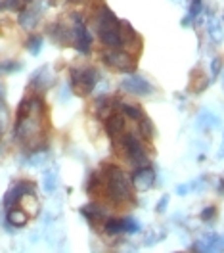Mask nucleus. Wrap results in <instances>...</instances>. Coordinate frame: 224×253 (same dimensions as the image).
Instances as JSON below:
<instances>
[{
    "instance_id": "obj_8",
    "label": "nucleus",
    "mask_w": 224,
    "mask_h": 253,
    "mask_svg": "<svg viewBox=\"0 0 224 253\" xmlns=\"http://www.w3.org/2000/svg\"><path fill=\"white\" fill-rule=\"evenodd\" d=\"M121 88L128 94L134 96H151L155 92L153 84L148 79H144L142 75H138V73H130L128 77H125L123 83H121Z\"/></svg>"
},
{
    "instance_id": "obj_11",
    "label": "nucleus",
    "mask_w": 224,
    "mask_h": 253,
    "mask_svg": "<svg viewBox=\"0 0 224 253\" xmlns=\"http://www.w3.org/2000/svg\"><path fill=\"white\" fill-rule=\"evenodd\" d=\"M46 33H48V37L52 39V42H56V44H60V46H69L71 41H73L71 27L65 25L64 21H54V23H50Z\"/></svg>"
},
{
    "instance_id": "obj_5",
    "label": "nucleus",
    "mask_w": 224,
    "mask_h": 253,
    "mask_svg": "<svg viewBox=\"0 0 224 253\" xmlns=\"http://www.w3.org/2000/svg\"><path fill=\"white\" fill-rule=\"evenodd\" d=\"M96 83H98V71L94 67H90V65L73 67L69 71V84H71V90L77 96L92 94Z\"/></svg>"
},
{
    "instance_id": "obj_18",
    "label": "nucleus",
    "mask_w": 224,
    "mask_h": 253,
    "mask_svg": "<svg viewBox=\"0 0 224 253\" xmlns=\"http://www.w3.org/2000/svg\"><path fill=\"white\" fill-rule=\"evenodd\" d=\"M29 221V213L27 211H23V209H17V207H10V211H8V222L12 224V226H25Z\"/></svg>"
},
{
    "instance_id": "obj_7",
    "label": "nucleus",
    "mask_w": 224,
    "mask_h": 253,
    "mask_svg": "<svg viewBox=\"0 0 224 253\" xmlns=\"http://www.w3.org/2000/svg\"><path fill=\"white\" fill-rule=\"evenodd\" d=\"M71 33H73V41L71 44L79 50L80 54H90L92 50V35L88 33V27L84 23V19L80 14H73L71 16Z\"/></svg>"
},
{
    "instance_id": "obj_20",
    "label": "nucleus",
    "mask_w": 224,
    "mask_h": 253,
    "mask_svg": "<svg viewBox=\"0 0 224 253\" xmlns=\"http://www.w3.org/2000/svg\"><path fill=\"white\" fill-rule=\"evenodd\" d=\"M219 125V117L211 111H203L199 117H197V128L199 130H205V128H215Z\"/></svg>"
},
{
    "instance_id": "obj_16",
    "label": "nucleus",
    "mask_w": 224,
    "mask_h": 253,
    "mask_svg": "<svg viewBox=\"0 0 224 253\" xmlns=\"http://www.w3.org/2000/svg\"><path fill=\"white\" fill-rule=\"evenodd\" d=\"M117 108L121 110L123 115H127L128 119H132L134 123H140L142 119H144V111L140 110L138 106H134V104H127V102H117Z\"/></svg>"
},
{
    "instance_id": "obj_3",
    "label": "nucleus",
    "mask_w": 224,
    "mask_h": 253,
    "mask_svg": "<svg viewBox=\"0 0 224 253\" xmlns=\"http://www.w3.org/2000/svg\"><path fill=\"white\" fill-rule=\"evenodd\" d=\"M98 39L104 46L121 48L123 46V21L113 14L112 8L100 6L96 16Z\"/></svg>"
},
{
    "instance_id": "obj_26",
    "label": "nucleus",
    "mask_w": 224,
    "mask_h": 253,
    "mask_svg": "<svg viewBox=\"0 0 224 253\" xmlns=\"http://www.w3.org/2000/svg\"><path fill=\"white\" fill-rule=\"evenodd\" d=\"M215 215H217V209H215V207H205V209L201 211V219H203V221H211Z\"/></svg>"
},
{
    "instance_id": "obj_31",
    "label": "nucleus",
    "mask_w": 224,
    "mask_h": 253,
    "mask_svg": "<svg viewBox=\"0 0 224 253\" xmlns=\"http://www.w3.org/2000/svg\"><path fill=\"white\" fill-rule=\"evenodd\" d=\"M0 8H2V2H0Z\"/></svg>"
},
{
    "instance_id": "obj_19",
    "label": "nucleus",
    "mask_w": 224,
    "mask_h": 253,
    "mask_svg": "<svg viewBox=\"0 0 224 253\" xmlns=\"http://www.w3.org/2000/svg\"><path fill=\"white\" fill-rule=\"evenodd\" d=\"M80 213H82L88 221H96V219H104V217H106L104 207L98 206V204H86V206H82L80 207Z\"/></svg>"
},
{
    "instance_id": "obj_22",
    "label": "nucleus",
    "mask_w": 224,
    "mask_h": 253,
    "mask_svg": "<svg viewBox=\"0 0 224 253\" xmlns=\"http://www.w3.org/2000/svg\"><path fill=\"white\" fill-rule=\"evenodd\" d=\"M27 50L31 52L33 56L40 54V50H42V37L40 35H29V39H27Z\"/></svg>"
},
{
    "instance_id": "obj_28",
    "label": "nucleus",
    "mask_w": 224,
    "mask_h": 253,
    "mask_svg": "<svg viewBox=\"0 0 224 253\" xmlns=\"http://www.w3.org/2000/svg\"><path fill=\"white\" fill-rule=\"evenodd\" d=\"M4 98H6V88H4V83L0 81V102H4Z\"/></svg>"
},
{
    "instance_id": "obj_9",
    "label": "nucleus",
    "mask_w": 224,
    "mask_h": 253,
    "mask_svg": "<svg viewBox=\"0 0 224 253\" xmlns=\"http://www.w3.org/2000/svg\"><path fill=\"white\" fill-rule=\"evenodd\" d=\"M40 16H42V8H40V4L35 0V2L25 4V6L19 10L17 23H19V27H21V29H25V31H33V29L38 25Z\"/></svg>"
},
{
    "instance_id": "obj_25",
    "label": "nucleus",
    "mask_w": 224,
    "mask_h": 253,
    "mask_svg": "<svg viewBox=\"0 0 224 253\" xmlns=\"http://www.w3.org/2000/svg\"><path fill=\"white\" fill-rule=\"evenodd\" d=\"M221 69H223V60H221V58H215V60L211 62V75L217 77V75L221 73Z\"/></svg>"
},
{
    "instance_id": "obj_4",
    "label": "nucleus",
    "mask_w": 224,
    "mask_h": 253,
    "mask_svg": "<svg viewBox=\"0 0 224 253\" xmlns=\"http://www.w3.org/2000/svg\"><path fill=\"white\" fill-rule=\"evenodd\" d=\"M119 152H123L127 159L134 165V167H144V165H149V159H148V152H146L142 140L132 134V132H125L121 138L115 140Z\"/></svg>"
},
{
    "instance_id": "obj_13",
    "label": "nucleus",
    "mask_w": 224,
    "mask_h": 253,
    "mask_svg": "<svg viewBox=\"0 0 224 253\" xmlns=\"http://www.w3.org/2000/svg\"><path fill=\"white\" fill-rule=\"evenodd\" d=\"M35 192V184L29 182V180H21V182H17L14 184L12 188L6 192V196H4V206L8 207H14L19 202V200H23L25 198V194H31Z\"/></svg>"
},
{
    "instance_id": "obj_10",
    "label": "nucleus",
    "mask_w": 224,
    "mask_h": 253,
    "mask_svg": "<svg viewBox=\"0 0 224 253\" xmlns=\"http://www.w3.org/2000/svg\"><path fill=\"white\" fill-rule=\"evenodd\" d=\"M140 226L138 222L130 217H125V219H117V217H112L104 222V232L110 234V236H115V234H123V232H138Z\"/></svg>"
},
{
    "instance_id": "obj_6",
    "label": "nucleus",
    "mask_w": 224,
    "mask_h": 253,
    "mask_svg": "<svg viewBox=\"0 0 224 253\" xmlns=\"http://www.w3.org/2000/svg\"><path fill=\"white\" fill-rule=\"evenodd\" d=\"M102 62L115 71H121V73H130L136 67L134 56L123 48H108L106 52H102Z\"/></svg>"
},
{
    "instance_id": "obj_2",
    "label": "nucleus",
    "mask_w": 224,
    "mask_h": 253,
    "mask_svg": "<svg viewBox=\"0 0 224 253\" xmlns=\"http://www.w3.org/2000/svg\"><path fill=\"white\" fill-rule=\"evenodd\" d=\"M100 174H102V186H104L108 200H112L113 204H125L132 200V182L123 173V169L115 165H108Z\"/></svg>"
},
{
    "instance_id": "obj_30",
    "label": "nucleus",
    "mask_w": 224,
    "mask_h": 253,
    "mask_svg": "<svg viewBox=\"0 0 224 253\" xmlns=\"http://www.w3.org/2000/svg\"><path fill=\"white\" fill-rule=\"evenodd\" d=\"M219 158H224V140H223V148H221V152H219Z\"/></svg>"
},
{
    "instance_id": "obj_21",
    "label": "nucleus",
    "mask_w": 224,
    "mask_h": 253,
    "mask_svg": "<svg viewBox=\"0 0 224 253\" xmlns=\"http://www.w3.org/2000/svg\"><path fill=\"white\" fill-rule=\"evenodd\" d=\"M201 10H203V0H192L190 2V8H188V14H186V19L182 21V25L193 23L197 17L201 16Z\"/></svg>"
},
{
    "instance_id": "obj_15",
    "label": "nucleus",
    "mask_w": 224,
    "mask_h": 253,
    "mask_svg": "<svg viewBox=\"0 0 224 253\" xmlns=\"http://www.w3.org/2000/svg\"><path fill=\"white\" fill-rule=\"evenodd\" d=\"M106 132L110 134V138L117 140L121 138L125 132H127V123H125V117L121 113H112L108 119H106Z\"/></svg>"
},
{
    "instance_id": "obj_24",
    "label": "nucleus",
    "mask_w": 224,
    "mask_h": 253,
    "mask_svg": "<svg viewBox=\"0 0 224 253\" xmlns=\"http://www.w3.org/2000/svg\"><path fill=\"white\" fill-rule=\"evenodd\" d=\"M21 69L19 62H0V73H14Z\"/></svg>"
},
{
    "instance_id": "obj_12",
    "label": "nucleus",
    "mask_w": 224,
    "mask_h": 253,
    "mask_svg": "<svg viewBox=\"0 0 224 253\" xmlns=\"http://www.w3.org/2000/svg\"><path fill=\"white\" fill-rule=\"evenodd\" d=\"M132 188L136 190H149L153 184H155V171L149 167V165H144V167H136L134 173H132Z\"/></svg>"
},
{
    "instance_id": "obj_17",
    "label": "nucleus",
    "mask_w": 224,
    "mask_h": 253,
    "mask_svg": "<svg viewBox=\"0 0 224 253\" xmlns=\"http://www.w3.org/2000/svg\"><path fill=\"white\" fill-rule=\"evenodd\" d=\"M207 35L209 39L215 42V44H221L224 41V29L223 25L219 23V19H215V17H209L207 21Z\"/></svg>"
},
{
    "instance_id": "obj_1",
    "label": "nucleus",
    "mask_w": 224,
    "mask_h": 253,
    "mask_svg": "<svg viewBox=\"0 0 224 253\" xmlns=\"http://www.w3.org/2000/svg\"><path fill=\"white\" fill-rule=\"evenodd\" d=\"M44 113H46V106L40 94L25 98L17 108L16 138L17 142H21L31 152H40V148H44V140H46Z\"/></svg>"
},
{
    "instance_id": "obj_14",
    "label": "nucleus",
    "mask_w": 224,
    "mask_h": 253,
    "mask_svg": "<svg viewBox=\"0 0 224 253\" xmlns=\"http://www.w3.org/2000/svg\"><path fill=\"white\" fill-rule=\"evenodd\" d=\"M52 83H54V79H52V75H50L48 65H42V67H38L31 75L29 86L35 88L37 94H42V92H46L50 86H52Z\"/></svg>"
},
{
    "instance_id": "obj_29",
    "label": "nucleus",
    "mask_w": 224,
    "mask_h": 253,
    "mask_svg": "<svg viewBox=\"0 0 224 253\" xmlns=\"http://www.w3.org/2000/svg\"><path fill=\"white\" fill-rule=\"evenodd\" d=\"M219 192H221V194H224V176L219 180Z\"/></svg>"
},
{
    "instance_id": "obj_27",
    "label": "nucleus",
    "mask_w": 224,
    "mask_h": 253,
    "mask_svg": "<svg viewBox=\"0 0 224 253\" xmlns=\"http://www.w3.org/2000/svg\"><path fill=\"white\" fill-rule=\"evenodd\" d=\"M167 202H169V198H167V196H165V198H163V200H161L159 202V206H157V211H163V209H165V207H167Z\"/></svg>"
},
{
    "instance_id": "obj_23",
    "label": "nucleus",
    "mask_w": 224,
    "mask_h": 253,
    "mask_svg": "<svg viewBox=\"0 0 224 253\" xmlns=\"http://www.w3.org/2000/svg\"><path fill=\"white\" fill-rule=\"evenodd\" d=\"M58 184V178H56V171H46L44 173V190L46 192H54Z\"/></svg>"
}]
</instances>
